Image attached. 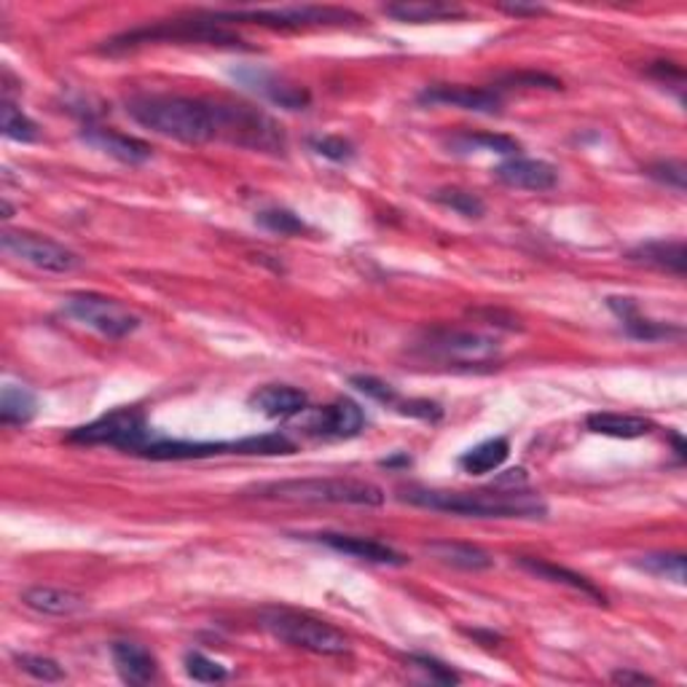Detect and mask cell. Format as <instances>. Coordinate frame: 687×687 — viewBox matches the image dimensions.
I'll return each instance as SVG.
<instances>
[{"instance_id": "40", "label": "cell", "mask_w": 687, "mask_h": 687, "mask_svg": "<svg viewBox=\"0 0 687 687\" xmlns=\"http://www.w3.org/2000/svg\"><path fill=\"white\" fill-rule=\"evenodd\" d=\"M352 387L361 390L363 395L374 397V401H378V403H393V406L397 403L395 390L390 387L387 382H382V378H376V376H352Z\"/></svg>"}, {"instance_id": "9", "label": "cell", "mask_w": 687, "mask_h": 687, "mask_svg": "<svg viewBox=\"0 0 687 687\" xmlns=\"http://www.w3.org/2000/svg\"><path fill=\"white\" fill-rule=\"evenodd\" d=\"M153 430L148 425L145 414L140 408H113L102 414L100 420L89 422L70 430V443H83V446H113L121 452L138 454L140 448L151 441Z\"/></svg>"}, {"instance_id": "6", "label": "cell", "mask_w": 687, "mask_h": 687, "mask_svg": "<svg viewBox=\"0 0 687 687\" xmlns=\"http://www.w3.org/2000/svg\"><path fill=\"white\" fill-rule=\"evenodd\" d=\"M261 626L272 634L274 639L285 645L299 647V650L314 655H344L350 653V639L331 623L314 618L310 613L287 607H269L261 609Z\"/></svg>"}, {"instance_id": "25", "label": "cell", "mask_w": 687, "mask_h": 687, "mask_svg": "<svg viewBox=\"0 0 687 687\" xmlns=\"http://www.w3.org/2000/svg\"><path fill=\"white\" fill-rule=\"evenodd\" d=\"M586 427L596 435H607V438H645V435L653 433V422L645 420V416H632V414H609V411H602V414H590L586 420Z\"/></svg>"}, {"instance_id": "18", "label": "cell", "mask_w": 687, "mask_h": 687, "mask_svg": "<svg viewBox=\"0 0 687 687\" xmlns=\"http://www.w3.org/2000/svg\"><path fill=\"white\" fill-rule=\"evenodd\" d=\"M81 140L87 145L98 148L105 156L115 159L121 164H145L151 159V145L143 140L132 138V134L105 130V127H83Z\"/></svg>"}, {"instance_id": "37", "label": "cell", "mask_w": 687, "mask_h": 687, "mask_svg": "<svg viewBox=\"0 0 687 687\" xmlns=\"http://www.w3.org/2000/svg\"><path fill=\"white\" fill-rule=\"evenodd\" d=\"M312 151L317 153V156L331 159V162L336 164H346L355 159V145L350 143V140L336 138V134H323V138H312L310 140Z\"/></svg>"}, {"instance_id": "24", "label": "cell", "mask_w": 687, "mask_h": 687, "mask_svg": "<svg viewBox=\"0 0 687 687\" xmlns=\"http://www.w3.org/2000/svg\"><path fill=\"white\" fill-rule=\"evenodd\" d=\"M518 567L526 569L529 575L540 577V580H550V583H558V586L573 588L577 590V594L594 599L596 605H605V594H602V590L596 588L588 577L577 575L573 573V569L558 567V564H550V562H545V558H532V556H518Z\"/></svg>"}, {"instance_id": "3", "label": "cell", "mask_w": 687, "mask_h": 687, "mask_svg": "<svg viewBox=\"0 0 687 687\" xmlns=\"http://www.w3.org/2000/svg\"><path fill=\"white\" fill-rule=\"evenodd\" d=\"M255 497L285 499V503H312V505H357L378 507L387 494L376 484L361 478H287L272 481L255 489Z\"/></svg>"}, {"instance_id": "20", "label": "cell", "mask_w": 687, "mask_h": 687, "mask_svg": "<svg viewBox=\"0 0 687 687\" xmlns=\"http://www.w3.org/2000/svg\"><path fill=\"white\" fill-rule=\"evenodd\" d=\"M250 406L261 411L269 420H293V416L304 414L306 406H310V397L293 384H266L259 393H253Z\"/></svg>"}, {"instance_id": "7", "label": "cell", "mask_w": 687, "mask_h": 687, "mask_svg": "<svg viewBox=\"0 0 687 687\" xmlns=\"http://www.w3.org/2000/svg\"><path fill=\"white\" fill-rule=\"evenodd\" d=\"M218 140L263 153H285L287 138L272 115L250 105H221L215 102Z\"/></svg>"}, {"instance_id": "36", "label": "cell", "mask_w": 687, "mask_h": 687, "mask_svg": "<svg viewBox=\"0 0 687 687\" xmlns=\"http://www.w3.org/2000/svg\"><path fill=\"white\" fill-rule=\"evenodd\" d=\"M183 666H185V674H189L194 683L210 685V683H223V679L229 677L226 666H221L218 660L208 658V655H202V653H185Z\"/></svg>"}, {"instance_id": "30", "label": "cell", "mask_w": 687, "mask_h": 687, "mask_svg": "<svg viewBox=\"0 0 687 687\" xmlns=\"http://www.w3.org/2000/svg\"><path fill=\"white\" fill-rule=\"evenodd\" d=\"M457 153H471V151H489V153H503V156H518L522 145L516 143L507 134H492V132H478V134H457L452 138V143Z\"/></svg>"}, {"instance_id": "27", "label": "cell", "mask_w": 687, "mask_h": 687, "mask_svg": "<svg viewBox=\"0 0 687 687\" xmlns=\"http://www.w3.org/2000/svg\"><path fill=\"white\" fill-rule=\"evenodd\" d=\"M507 457H511V441L499 435V438L478 443V446H473L471 452L462 454L459 467L471 475H486L499 471Z\"/></svg>"}, {"instance_id": "8", "label": "cell", "mask_w": 687, "mask_h": 687, "mask_svg": "<svg viewBox=\"0 0 687 687\" xmlns=\"http://www.w3.org/2000/svg\"><path fill=\"white\" fill-rule=\"evenodd\" d=\"M218 22H250L274 30H306V28H352L363 22L355 11L333 9V6H285V9H250V11H218Z\"/></svg>"}, {"instance_id": "12", "label": "cell", "mask_w": 687, "mask_h": 687, "mask_svg": "<svg viewBox=\"0 0 687 687\" xmlns=\"http://www.w3.org/2000/svg\"><path fill=\"white\" fill-rule=\"evenodd\" d=\"M422 350L435 361L452 365H484L499 357L497 339L475 331H459V327L430 331L425 342H422Z\"/></svg>"}, {"instance_id": "38", "label": "cell", "mask_w": 687, "mask_h": 687, "mask_svg": "<svg viewBox=\"0 0 687 687\" xmlns=\"http://www.w3.org/2000/svg\"><path fill=\"white\" fill-rule=\"evenodd\" d=\"M411 666L414 669H420L422 674H427L433 683H441V685H457L459 683V674L452 669V666L441 664L438 658H430V655H411Z\"/></svg>"}, {"instance_id": "39", "label": "cell", "mask_w": 687, "mask_h": 687, "mask_svg": "<svg viewBox=\"0 0 687 687\" xmlns=\"http://www.w3.org/2000/svg\"><path fill=\"white\" fill-rule=\"evenodd\" d=\"M647 175L653 181L664 183L666 189H674L683 194L685 191V164L683 162H655L647 166Z\"/></svg>"}, {"instance_id": "35", "label": "cell", "mask_w": 687, "mask_h": 687, "mask_svg": "<svg viewBox=\"0 0 687 687\" xmlns=\"http://www.w3.org/2000/svg\"><path fill=\"white\" fill-rule=\"evenodd\" d=\"M17 666L19 671L38 679V683H60V679H65V669L54 658H47V655H17Z\"/></svg>"}, {"instance_id": "23", "label": "cell", "mask_w": 687, "mask_h": 687, "mask_svg": "<svg viewBox=\"0 0 687 687\" xmlns=\"http://www.w3.org/2000/svg\"><path fill=\"white\" fill-rule=\"evenodd\" d=\"M425 550L441 564H448L454 569H465V573H484V569L494 567V558L489 550L478 548L473 543H457V540H433L425 545Z\"/></svg>"}, {"instance_id": "16", "label": "cell", "mask_w": 687, "mask_h": 687, "mask_svg": "<svg viewBox=\"0 0 687 687\" xmlns=\"http://www.w3.org/2000/svg\"><path fill=\"white\" fill-rule=\"evenodd\" d=\"M499 183L511 185L518 191H550L558 183V170L550 162L543 159H526V156H511L494 170Z\"/></svg>"}, {"instance_id": "28", "label": "cell", "mask_w": 687, "mask_h": 687, "mask_svg": "<svg viewBox=\"0 0 687 687\" xmlns=\"http://www.w3.org/2000/svg\"><path fill=\"white\" fill-rule=\"evenodd\" d=\"M384 14L397 19V22H411V24H425V22H448V19H462L465 11L457 6L448 3H390L384 6Z\"/></svg>"}, {"instance_id": "32", "label": "cell", "mask_w": 687, "mask_h": 687, "mask_svg": "<svg viewBox=\"0 0 687 687\" xmlns=\"http://www.w3.org/2000/svg\"><path fill=\"white\" fill-rule=\"evenodd\" d=\"M255 223H259V226H263L266 231H272V234H280V236H295V234H304V231H310V226L304 223V218H299L285 208L261 210V213L255 215Z\"/></svg>"}, {"instance_id": "15", "label": "cell", "mask_w": 687, "mask_h": 687, "mask_svg": "<svg viewBox=\"0 0 687 687\" xmlns=\"http://www.w3.org/2000/svg\"><path fill=\"white\" fill-rule=\"evenodd\" d=\"M234 79L245 83L250 92L261 94V98L272 100L274 105L287 108V111H304L310 105V94L301 87H293L285 79H280L277 73H269L261 68H240L234 70Z\"/></svg>"}, {"instance_id": "13", "label": "cell", "mask_w": 687, "mask_h": 687, "mask_svg": "<svg viewBox=\"0 0 687 687\" xmlns=\"http://www.w3.org/2000/svg\"><path fill=\"white\" fill-rule=\"evenodd\" d=\"M312 540L325 545V548L336 550V554L357 558V562L382 564V567H406L408 564L406 556L397 554V550L390 548L387 543L371 540V537L339 535V532H320V535H312Z\"/></svg>"}, {"instance_id": "11", "label": "cell", "mask_w": 687, "mask_h": 687, "mask_svg": "<svg viewBox=\"0 0 687 687\" xmlns=\"http://www.w3.org/2000/svg\"><path fill=\"white\" fill-rule=\"evenodd\" d=\"M0 245L17 261L28 263V266L38 269V272L49 274H70L79 272L83 266V259L73 250L60 245V242L49 240V236L33 234V231H11L6 229L0 234Z\"/></svg>"}, {"instance_id": "1", "label": "cell", "mask_w": 687, "mask_h": 687, "mask_svg": "<svg viewBox=\"0 0 687 687\" xmlns=\"http://www.w3.org/2000/svg\"><path fill=\"white\" fill-rule=\"evenodd\" d=\"M127 115L143 130L185 145H204L218 140L215 102L208 100L183 98V94H138L127 100Z\"/></svg>"}, {"instance_id": "43", "label": "cell", "mask_w": 687, "mask_h": 687, "mask_svg": "<svg viewBox=\"0 0 687 687\" xmlns=\"http://www.w3.org/2000/svg\"><path fill=\"white\" fill-rule=\"evenodd\" d=\"M499 9L511 17H540L545 14L543 6H526V3H503Z\"/></svg>"}, {"instance_id": "33", "label": "cell", "mask_w": 687, "mask_h": 687, "mask_svg": "<svg viewBox=\"0 0 687 687\" xmlns=\"http://www.w3.org/2000/svg\"><path fill=\"white\" fill-rule=\"evenodd\" d=\"M639 569L645 573L666 577V580L683 586L685 583V556L683 554H647L637 562Z\"/></svg>"}, {"instance_id": "4", "label": "cell", "mask_w": 687, "mask_h": 687, "mask_svg": "<svg viewBox=\"0 0 687 687\" xmlns=\"http://www.w3.org/2000/svg\"><path fill=\"white\" fill-rule=\"evenodd\" d=\"M295 443L282 433L255 435V438L242 441H172L162 435H151L138 452V457L145 459H208L223 457V454H247V457H277V454H293Z\"/></svg>"}, {"instance_id": "26", "label": "cell", "mask_w": 687, "mask_h": 687, "mask_svg": "<svg viewBox=\"0 0 687 687\" xmlns=\"http://www.w3.org/2000/svg\"><path fill=\"white\" fill-rule=\"evenodd\" d=\"M632 261L645 263V266L660 269V272L677 274V277H685V242H647V245H639L632 250L628 255Z\"/></svg>"}, {"instance_id": "29", "label": "cell", "mask_w": 687, "mask_h": 687, "mask_svg": "<svg viewBox=\"0 0 687 687\" xmlns=\"http://www.w3.org/2000/svg\"><path fill=\"white\" fill-rule=\"evenodd\" d=\"M36 411L38 401L28 387L6 384L3 393H0V422H3L6 427H24L28 422H33Z\"/></svg>"}, {"instance_id": "41", "label": "cell", "mask_w": 687, "mask_h": 687, "mask_svg": "<svg viewBox=\"0 0 687 687\" xmlns=\"http://www.w3.org/2000/svg\"><path fill=\"white\" fill-rule=\"evenodd\" d=\"M395 406L401 414L420 416V420H425V422H435L443 416V408L433 401H408V403H395Z\"/></svg>"}, {"instance_id": "31", "label": "cell", "mask_w": 687, "mask_h": 687, "mask_svg": "<svg viewBox=\"0 0 687 687\" xmlns=\"http://www.w3.org/2000/svg\"><path fill=\"white\" fill-rule=\"evenodd\" d=\"M3 138L17 140V143H36L41 138L38 124L28 113H22L11 100L3 102Z\"/></svg>"}, {"instance_id": "14", "label": "cell", "mask_w": 687, "mask_h": 687, "mask_svg": "<svg viewBox=\"0 0 687 687\" xmlns=\"http://www.w3.org/2000/svg\"><path fill=\"white\" fill-rule=\"evenodd\" d=\"M420 102L425 105H452L459 111L471 113H484L494 115L503 111V98L494 89H481V87H448V83H438V87H430L420 94Z\"/></svg>"}, {"instance_id": "17", "label": "cell", "mask_w": 687, "mask_h": 687, "mask_svg": "<svg viewBox=\"0 0 687 687\" xmlns=\"http://www.w3.org/2000/svg\"><path fill=\"white\" fill-rule=\"evenodd\" d=\"M306 427L312 435H323V438H355L363 433L365 414L355 401L342 397V401L320 408Z\"/></svg>"}, {"instance_id": "10", "label": "cell", "mask_w": 687, "mask_h": 687, "mask_svg": "<svg viewBox=\"0 0 687 687\" xmlns=\"http://www.w3.org/2000/svg\"><path fill=\"white\" fill-rule=\"evenodd\" d=\"M62 310L70 320L100 333L105 339H127L138 331L143 320L121 301L100 293H73L62 301Z\"/></svg>"}, {"instance_id": "42", "label": "cell", "mask_w": 687, "mask_h": 687, "mask_svg": "<svg viewBox=\"0 0 687 687\" xmlns=\"http://www.w3.org/2000/svg\"><path fill=\"white\" fill-rule=\"evenodd\" d=\"M613 679L615 685H653L655 679L653 677H647V674H641V671H634V669H618V671H613Z\"/></svg>"}, {"instance_id": "5", "label": "cell", "mask_w": 687, "mask_h": 687, "mask_svg": "<svg viewBox=\"0 0 687 687\" xmlns=\"http://www.w3.org/2000/svg\"><path fill=\"white\" fill-rule=\"evenodd\" d=\"M210 43V47H226V49H247L240 36L229 33L221 28L215 17L210 19H175V22H159L153 28H138L124 36H115L105 41L102 51L105 54H121V51H132L148 43Z\"/></svg>"}, {"instance_id": "34", "label": "cell", "mask_w": 687, "mask_h": 687, "mask_svg": "<svg viewBox=\"0 0 687 687\" xmlns=\"http://www.w3.org/2000/svg\"><path fill=\"white\" fill-rule=\"evenodd\" d=\"M433 199L443 208L454 210V213L465 215V218H484L486 213V204L484 199L478 194H473V191H462V189H443L435 191Z\"/></svg>"}, {"instance_id": "19", "label": "cell", "mask_w": 687, "mask_h": 687, "mask_svg": "<svg viewBox=\"0 0 687 687\" xmlns=\"http://www.w3.org/2000/svg\"><path fill=\"white\" fill-rule=\"evenodd\" d=\"M24 607L33 609L38 615H51V618H70L87 609V599L70 588L57 586H30L19 596Z\"/></svg>"}, {"instance_id": "22", "label": "cell", "mask_w": 687, "mask_h": 687, "mask_svg": "<svg viewBox=\"0 0 687 687\" xmlns=\"http://www.w3.org/2000/svg\"><path fill=\"white\" fill-rule=\"evenodd\" d=\"M607 306L615 314H618L623 331H626L632 339H639V342H660V339L679 336L677 327L664 325V323H653V320H647L632 299H618V295H609Z\"/></svg>"}, {"instance_id": "2", "label": "cell", "mask_w": 687, "mask_h": 687, "mask_svg": "<svg viewBox=\"0 0 687 687\" xmlns=\"http://www.w3.org/2000/svg\"><path fill=\"white\" fill-rule=\"evenodd\" d=\"M403 503L427 511L452 513V516L471 518H545L548 505L537 494L507 489V492H435V489H406Z\"/></svg>"}, {"instance_id": "21", "label": "cell", "mask_w": 687, "mask_h": 687, "mask_svg": "<svg viewBox=\"0 0 687 687\" xmlns=\"http://www.w3.org/2000/svg\"><path fill=\"white\" fill-rule=\"evenodd\" d=\"M111 655L119 677L127 685H151L159 677V664L151 650L134 641H113Z\"/></svg>"}]
</instances>
